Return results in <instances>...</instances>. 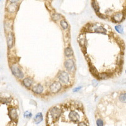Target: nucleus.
I'll list each match as a JSON object with an SVG mask.
<instances>
[{
    "mask_svg": "<svg viewBox=\"0 0 126 126\" xmlns=\"http://www.w3.org/2000/svg\"><path fill=\"white\" fill-rule=\"evenodd\" d=\"M81 88H82L81 86H80V87H78V88H75L74 89H73V92H76V91H79V90L81 89Z\"/></svg>",
    "mask_w": 126,
    "mask_h": 126,
    "instance_id": "obj_24",
    "label": "nucleus"
},
{
    "mask_svg": "<svg viewBox=\"0 0 126 126\" xmlns=\"http://www.w3.org/2000/svg\"><path fill=\"white\" fill-rule=\"evenodd\" d=\"M95 32L96 33H98V34H106L107 30L104 27H96L95 29Z\"/></svg>",
    "mask_w": 126,
    "mask_h": 126,
    "instance_id": "obj_16",
    "label": "nucleus"
},
{
    "mask_svg": "<svg viewBox=\"0 0 126 126\" xmlns=\"http://www.w3.org/2000/svg\"><path fill=\"white\" fill-rule=\"evenodd\" d=\"M23 83L24 86L25 87L30 88L33 84V80L30 78H25L23 80Z\"/></svg>",
    "mask_w": 126,
    "mask_h": 126,
    "instance_id": "obj_11",
    "label": "nucleus"
},
{
    "mask_svg": "<svg viewBox=\"0 0 126 126\" xmlns=\"http://www.w3.org/2000/svg\"><path fill=\"white\" fill-rule=\"evenodd\" d=\"M124 12H119L113 15V20L115 23H120L122 22L124 19Z\"/></svg>",
    "mask_w": 126,
    "mask_h": 126,
    "instance_id": "obj_5",
    "label": "nucleus"
},
{
    "mask_svg": "<svg viewBox=\"0 0 126 126\" xmlns=\"http://www.w3.org/2000/svg\"><path fill=\"white\" fill-rule=\"evenodd\" d=\"M78 126H87V125L84 122H80L78 124Z\"/></svg>",
    "mask_w": 126,
    "mask_h": 126,
    "instance_id": "obj_25",
    "label": "nucleus"
},
{
    "mask_svg": "<svg viewBox=\"0 0 126 126\" xmlns=\"http://www.w3.org/2000/svg\"><path fill=\"white\" fill-rule=\"evenodd\" d=\"M119 100L122 103L126 104V93H122L119 96Z\"/></svg>",
    "mask_w": 126,
    "mask_h": 126,
    "instance_id": "obj_15",
    "label": "nucleus"
},
{
    "mask_svg": "<svg viewBox=\"0 0 126 126\" xmlns=\"http://www.w3.org/2000/svg\"><path fill=\"white\" fill-rule=\"evenodd\" d=\"M9 116L11 117L12 119L16 120L17 119L18 114L16 110L15 109H11L9 110Z\"/></svg>",
    "mask_w": 126,
    "mask_h": 126,
    "instance_id": "obj_10",
    "label": "nucleus"
},
{
    "mask_svg": "<svg viewBox=\"0 0 126 126\" xmlns=\"http://www.w3.org/2000/svg\"><path fill=\"white\" fill-rule=\"evenodd\" d=\"M92 6L93 7V9L95 10V11L96 13H98L99 11V6L97 3L96 1H93L92 3Z\"/></svg>",
    "mask_w": 126,
    "mask_h": 126,
    "instance_id": "obj_19",
    "label": "nucleus"
},
{
    "mask_svg": "<svg viewBox=\"0 0 126 126\" xmlns=\"http://www.w3.org/2000/svg\"><path fill=\"white\" fill-rule=\"evenodd\" d=\"M10 102H11V100H10V98H3V99H1V103H3V104H10Z\"/></svg>",
    "mask_w": 126,
    "mask_h": 126,
    "instance_id": "obj_22",
    "label": "nucleus"
},
{
    "mask_svg": "<svg viewBox=\"0 0 126 126\" xmlns=\"http://www.w3.org/2000/svg\"><path fill=\"white\" fill-rule=\"evenodd\" d=\"M96 125H97V126H104V122H103L102 120L98 119L96 120Z\"/></svg>",
    "mask_w": 126,
    "mask_h": 126,
    "instance_id": "obj_23",
    "label": "nucleus"
},
{
    "mask_svg": "<svg viewBox=\"0 0 126 126\" xmlns=\"http://www.w3.org/2000/svg\"><path fill=\"white\" fill-rule=\"evenodd\" d=\"M58 76L59 81L64 84H67L69 82V76L68 73L64 71H61L59 72Z\"/></svg>",
    "mask_w": 126,
    "mask_h": 126,
    "instance_id": "obj_2",
    "label": "nucleus"
},
{
    "mask_svg": "<svg viewBox=\"0 0 126 126\" xmlns=\"http://www.w3.org/2000/svg\"><path fill=\"white\" fill-rule=\"evenodd\" d=\"M64 66L68 71H72L74 67V63L73 59H67L64 62Z\"/></svg>",
    "mask_w": 126,
    "mask_h": 126,
    "instance_id": "obj_6",
    "label": "nucleus"
},
{
    "mask_svg": "<svg viewBox=\"0 0 126 126\" xmlns=\"http://www.w3.org/2000/svg\"><path fill=\"white\" fill-rule=\"evenodd\" d=\"M11 72L18 79H22L23 78V73L20 67L17 65H13L11 66Z\"/></svg>",
    "mask_w": 126,
    "mask_h": 126,
    "instance_id": "obj_1",
    "label": "nucleus"
},
{
    "mask_svg": "<svg viewBox=\"0 0 126 126\" xmlns=\"http://www.w3.org/2000/svg\"><path fill=\"white\" fill-rule=\"evenodd\" d=\"M69 118L71 121L74 122H76L80 120V115L76 111L72 110L69 114Z\"/></svg>",
    "mask_w": 126,
    "mask_h": 126,
    "instance_id": "obj_7",
    "label": "nucleus"
},
{
    "mask_svg": "<svg viewBox=\"0 0 126 126\" xmlns=\"http://www.w3.org/2000/svg\"><path fill=\"white\" fill-rule=\"evenodd\" d=\"M17 9V5L16 3H11L8 7V11L10 13H14Z\"/></svg>",
    "mask_w": 126,
    "mask_h": 126,
    "instance_id": "obj_13",
    "label": "nucleus"
},
{
    "mask_svg": "<svg viewBox=\"0 0 126 126\" xmlns=\"http://www.w3.org/2000/svg\"><path fill=\"white\" fill-rule=\"evenodd\" d=\"M64 54L66 57H70L73 55V51L71 47H67L64 51Z\"/></svg>",
    "mask_w": 126,
    "mask_h": 126,
    "instance_id": "obj_14",
    "label": "nucleus"
},
{
    "mask_svg": "<svg viewBox=\"0 0 126 126\" xmlns=\"http://www.w3.org/2000/svg\"><path fill=\"white\" fill-rule=\"evenodd\" d=\"M19 0H10V1L11 3H16V2H18Z\"/></svg>",
    "mask_w": 126,
    "mask_h": 126,
    "instance_id": "obj_26",
    "label": "nucleus"
},
{
    "mask_svg": "<svg viewBox=\"0 0 126 126\" xmlns=\"http://www.w3.org/2000/svg\"><path fill=\"white\" fill-rule=\"evenodd\" d=\"M49 113L53 119H58L61 114V110L56 107H52L50 110Z\"/></svg>",
    "mask_w": 126,
    "mask_h": 126,
    "instance_id": "obj_3",
    "label": "nucleus"
},
{
    "mask_svg": "<svg viewBox=\"0 0 126 126\" xmlns=\"http://www.w3.org/2000/svg\"><path fill=\"white\" fill-rule=\"evenodd\" d=\"M115 30L117 31V32H118L119 34H122L124 33V29L123 27L121 25H117L115 27Z\"/></svg>",
    "mask_w": 126,
    "mask_h": 126,
    "instance_id": "obj_17",
    "label": "nucleus"
},
{
    "mask_svg": "<svg viewBox=\"0 0 126 126\" xmlns=\"http://www.w3.org/2000/svg\"><path fill=\"white\" fill-rule=\"evenodd\" d=\"M13 42H14V38H13V35L11 33L8 34V36L7 37V44H8V47L11 49L13 45Z\"/></svg>",
    "mask_w": 126,
    "mask_h": 126,
    "instance_id": "obj_9",
    "label": "nucleus"
},
{
    "mask_svg": "<svg viewBox=\"0 0 126 126\" xmlns=\"http://www.w3.org/2000/svg\"></svg>",
    "mask_w": 126,
    "mask_h": 126,
    "instance_id": "obj_27",
    "label": "nucleus"
},
{
    "mask_svg": "<svg viewBox=\"0 0 126 126\" xmlns=\"http://www.w3.org/2000/svg\"><path fill=\"white\" fill-rule=\"evenodd\" d=\"M60 18H61V15L58 14V13H55L52 15V19L55 21L59 20Z\"/></svg>",
    "mask_w": 126,
    "mask_h": 126,
    "instance_id": "obj_20",
    "label": "nucleus"
},
{
    "mask_svg": "<svg viewBox=\"0 0 126 126\" xmlns=\"http://www.w3.org/2000/svg\"><path fill=\"white\" fill-rule=\"evenodd\" d=\"M61 25L63 29H67L68 28V24L66 22V21H65L64 20L61 22Z\"/></svg>",
    "mask_w": 126,
    "mask_h": 126,
    "instance_id": "obj_18",
    "label": "nucleus"
},
{
    "mask_svg": "<svg viewBox=\"0 0 126 126\" xmlns=\"http://www.w3.org/2000/svg\"><path fill=\"white\" fill-rule=\"evenodd\" d=\"M31 117H32V113L30 112H29V111H27V112H25V113H24V117L25 118L30 119Z\"/></svg>",
    "mask_w": 126,
    "mask_h": 126,
    "instance_id": "obj_21",
    "label": "nucleus"
},
{
    "mask_svg": "<svg viewBox=\"0 0 126 126\" xmlns=\"http://www.w3.org/2000/svg\"><path fill=\"white\" fill-rule=\"evenodd\" d=\"M62 88V85L59 82H56L54 83H52L49 87L50 91H51L52 93H56L59 92L61 89Z\"/></svg>",
    "mask_w": 126,
    "mask_h": 126,
    "instance_id": "obj_4",
    "label": "nucleus"
},
{
    "mask_svg": "<svg viewBox=\"0 0 126 126\" xmlns=\"http://www.w3.org/2000/svg\"><path fill=\"white\" fill-rule=\"evenodd\" d=\"M43 120V115L42 114V113H38L37 115H35V117H34V122L36 124H38L40 122H41Z\"/></svg>",
    "mask_w": 126,
    "mask_h": 126,
    "instance_id": "obj_12",
    "label": "nucleus"
},
{
    "mask_svg": "<svg viewBox=\"0 0 126 126\" xmlns=\"http://www.w3.org/2000/svg\"><path fill=\"white\" fill-rule=\"evenodd\" d=\"M44 88L41 84H37L35 85L32 88V91L36 94H40L43 91Z\"/></svg>",
    "mask_w": 126,
    "mask_h": 126,
    "instance_id": "obj_8",
    "label": "nucleus"
}]
</instances>
